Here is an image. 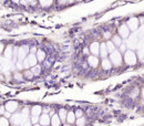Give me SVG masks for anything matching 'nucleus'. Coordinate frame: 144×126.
Masks as SVG:
<instances>
[{
    "instance_id": "f257e3e1",
    "label": "nucleus",
    "mask_w": 144,
    "mask_h": 126,
    "mask_svg": "<svg viewBox=\"0 0 144 126\" xmlns=\"http://www.w3.org/2000/svg\"><path fill=\"white\" fill-rule=\"evenodd\" d=\"M37 61H38V59H37L36 55L30 53V54L23 60L24 69H29V68H31V67L33 68L34 65H37Z\"/></svg>"
},
{
    "instance_id": "f03ea898",
    "label": "nucleus",
    "mask_w": 144,
    "mask_h": 126,
    "mask_svg": "<svg viewBox=\"0 0 144 126\" xmlns=\"http://www.w3.org/2000/svg\"><path fill=\"white\" fill-rule=\"evenodd\" d=\"M28 52H29V47L28 45H21L18 50V60L23 61L27 57H28Z\"/></svg>"
},
{
    "instance_id": "7ed1b4c3",
    "label": "nucleus",
    "mask_w": 144,
    "mask_h": 126,
    "mask_svg": "<svg viewBox=\"0 0 144 126\" xmlns=\"http://www.w3.org/2000/svg\"><path fill=\"white\" fill-rule=\"evenodd\" d=\"M110 60L113 64L115 65H120L121 61H122V58H121V54L119 51H113L112 53L110 54Z\"/></svg>"
},
{
    "instance_id": "20e7f679",
    "label": "nucleus",
    "mask_w": 144,
    "mask_h": 126,
    "mask_svg": "<svg viewBox=\"0 0 144 126\" xmlns=\"http://www.w3.org/2000/svg\"><path fill=\"white\" fill-rule=\"evenodd\" d=\"M11 124L12 125H23V119H22L21 113H17L11 116Z\"/></svg>"
},
{
    "instance_id": "39448f33",
    "label": "nucleus",
    "mask_w": 144,
    "mask_h": 126,
    "mask_svg": "<svg viewBox=\"0 0 144 126\" xmlns=\"http://www.w3.org/2000/svg\"><path fill=\"white\" fill-rule=\"evenodd\" d=\"M125 62H126L127 64H130V65L135 64V62H136V58H135V54L132 52V51H130V52L125 53Z\"/></svg>"
},
{
    "instance_id": "423d86ee",
    "label": "nucleus",
    "mask_w": 144,
    "mask_h": 126,
    "mask_svg": "<svg viewBox=\"0 0 144 126\" xmlns=\"http://www.w3.org/2000/svg\"><path fill=\"white\" fill-rule=\"evenodd\" d=\"M6 109H7V112H10V113H13L17 111L18 108V103L16 101H9L7 104L5 105Z\"/></svg>"
},
{
    "instance_id": "0eeeda50",
    "label": "nucleus",
    "mask_w": 144,
    "mask_h": 126,
    "mask_svg": "<svg viewBox=\"0 0 144 126\" xmlns=\"http://www.w3.org/2000/svg\"><path fill=\"white\" fill-rule=\"evenodd\" d=\"M119 33H120V36H121V38H126L127 36H129V33H130V29L127 28L126 26H121L120 28H119Z\"/></svg>"
},
{
    "instance_id": "6e6552de",
    "label": "nucleus",
    "mask_w": 144,
    "mask_h": 126,
    "mask_svg": "<svg viewBox=\"0 0 144 126\" xmlns=\"http://www.w3.org/2000/svg\"><path fill=\"white\" fill-rule=\"evenodd\" d=\"M90 51H91L92 54H94L96 57V55L100 53V44H99L98 42H93L90 45Z\"/></svg>"
},
{
    "instance_id": "1a4fd4ad",
    "label": "nucleus",
    "mask_w": 144,
    "mask_h": 126,
    "mask_svg": "<svg viewBox=\"0 0 144 126\" xmlns=\"http://www.w3.org/2000/svg\"><path fill=\"white\" fill-rule=\"evenodd\" d=\"M88 63H89L90 67L96 68L98 67V64H99V60H98V58H96L95 55H91V57L88 58Z\"/></svg>"
},
{
    "instance_id": "9d476101",
    "label": "nucleus",
    "mask_w": 144,
    "mask_h": 126,
    "mask_svg": "<svg viewBox=\"0 0 144 126\" xmlns=\"http://www.w3.org/2000/svg\"><path fill=\"white\" fill-rule=\"evenodd\" d=\"M39 122H40L41 125H49V123L51 121H50V117H49L48 114H43L39 117Z\"/></svg>"
},
{
    "instance_id": "9b49d317",
    "label": "nucleus",
    "mask_w": 144,
    "mask_h": 126,
    "mask_svg": "<svg viewBox=\"0 0 144 126\" xmlns=\"http://www.w3.org/2000/svg\"><path fill=\"white\" fill-rule=\"evenodd\" d=\"M127 26H129V28L131 29V30L134 31L135 29L137 28V26H139V20L135 19V18H133V19H130L129 22H127Z\"/></svg>"
},
{
    "instance_id": "f8f14e48",
    "label": "nucleus",
    "mask_w": 144,
    "mask_h": 126,
    "mask_svg": "<svg viewBox=\"0 0 144 126\" xmlns=\"http://www.w3.org/2000/svg\"><path fill=\"white\" fill-rule=\"evenodd\" d=\"M12 52H13V49H12L11 45H8L7 48H6L5 52H3V57L6 58V59L10 60L12 58Z\"/></svg>"
},
{
    "instance_id": "ddd939ff",
    "label": "nucleus",
    "mask_w": 144,
    "mask_h": 126,
    "mask_svg": "<svg viewBox=\"0 0 144 126\" xmlns=\"http://www.w3.org/2000/svg\"><path fill=\"white\" fill-rule=\"evenodd\" d=\"M100 55L103 59H105L108 55V49H106V43H102L100 44Z\"/></svg>"
},
{
    "instance_id": "4468645a",
    "label": "nucleus",
    "mask_w": 144,
    "mask_h": 126,
    "mask_svg": "<svg viewBox=\"0 0 144 126\" xmlns=\"http://www.w3.org/2000/svg\"><path fill=\"white\" fill-rule=\"evenodd\" d=\"M60 123H61V119H60V117H59V115L54 114L52 116V118H51V124H52L53 126H60Z\"/></svg>"
},
{
    "instance_id": "2eb2a0df",
    "label": "nucleus",
    "mask_w": 144,
    "mask_h": 126,
    "mask_svg": "<svg viewBox=\"0 0 144 126\" xmlns=\"http://www.w3.org/2000/svg\"><path fill=\"white\" fill-rule=\"evenodd\" d=\"M37 59H38L39 62L44 61V59H46V52L43 50H38L37 51Z\"/></svg>"
},
{
    "instance_id": "dca6fc26",
    "label": "nucleus",
    "mask_w": 144,
    "mask_h": 126,
    "mask_svg": "<svg viewBox=\"0 0 144 126\" xmlns=\"http://www.w3.org/2000/svg\"><path fill=\"white\" fill-rule=\"evenodd\" d=\"M41 111H42V108H41V106H33L31 109V115L32 116H39L41 113Z\"/></svg>"
},
{
    "instance_id": "f3484780",
    "label": "nucleus",
    "mask_w": 144,
    "mask_h": 126,
    "mask_svg": "<svg viewBox=\"0 0 144 126\" xmlns=\"http://www.w3.org/2000/svg\"><path fill=\"white\" fill-rule=\"evenodd\" d=\"M111 67H112V62H111L110 60L104 59L103 61H102V68H103L104 70H110Z\"/></svg>"
},
{
    "instance_id": "a211bd4d",
    "label": "nucleus",
    "mask_w": 144,
    "mask_h": 126,
    "mask_svg": "<svg viewBox=\"0 0 144 126\" xmlns=\"http://www.w3.org/2000/svg\"><path fill=\"white\" fill-rule=\"evenodd\" d=\"M21 115H22V119H23V124H24L28 121V117H29V108L28 107H24V108L22 109Z\"/></svg>"
},
{
    "instance_id": "6ab92c4d",
    "label": "nucleus",
    "mask_w": 144,
    "mask_h": 126,
    "mask_svg": "<svg viewBox=\"0 0 144 126\" xmlns=\"http://www.w3.org/2000/svg\"><path fill=\"white\" fill-rule=\"evenodd\" d=\"M59 117H60V119L61 121H65L67 119V115H68V113H67V111H65L64 108H61L60 111H59Z\"/></svg>"
},
{
    "instance_id": "aec40b11",
    "label": "nucleus",
    "mask_w": 144,
    "mask_h": 126,
    "mask_svg": "<svg viewBox=\"0 0 144 126\" xmlns=\"http://www.w3.org/2000/svg\"><path fill=\"white\" fill-rule=\"evenodd\" d=\"M75 114L73 112H69L68 113V115H67V121L69 122V123H74V121H75Z\"/></svg>"
},
{
    "instance_id": "412c9836",
    "label": "nucleus",
    "mask_w": 144,
    "mask_h": 126,
    "mask_svg": "<svg viewBox=\"0 0 144 126\" xmlns=\"http://www.w3.org/2000/svg\"><path fill=\"white\" fill-rule=\"evenodd\" d=\"M106 49H108V52H110V53H112L113 51H115L114 43H113L112 41H109V42L106 43Z\"/></svg>"
},
{
    "instance_id": "4be33fe9",
    "label": "nucleus",
    "mask_w": 144,
    "mask_h": 126,
    "mask_svg": "<svg viewBox=\"0 0 144 126\" xmlns=\"http://www.w3.org/2000/svg\"><path fill=\"white\" fill-rule=\"evenodd\" d=\"M31 71H32V73H33V75H39V74L41 73V67L40 65H34Z\"/></svg>"
},
{
    "instance_id": "5701e85b",
    "label": "nucleus",
    "mask_w": 144,
    "mask_h": 126,
    "mask_svg": "<svg viewBox=\"0 0 144 126\" xmlns=\"http://www.w3.org/2000/svg\"><path fill=\"white\" fill-rule=\"evenodd\" d=\"M52 1L53 0H39V2H40V5L42 7H49V6H51Z\"/></svg>"
},
{
    "instance_id": "b1692460",
    "label": "nucleus",
    "mask_w": 144,
    "mask_h": 126,
    "mask_svg": "<svg viewBox=\"0 0 144 126\" xmlns=\"http://www.w3.org/2000/svg\"><path fill=\"white\" fill-rule=\"evenodd\" d=\"M0 126H9L8 118H6V117H0Z\"/></svg>"
},
{
    "instance_id": "393cba45",
    "label": "nucleus",
    "mask_w": 144,
    "mask_h": 126,
    "mask_svg": "<svg viewBox=\"0 0 144 126\" xmlns=\"http://www.w3.org/2000/svg\"><path fill=\"white\" fill-rule=\"evenodd\" d=\"M112 42L114 43V45H119V47H120V45H121V37L115 36L114 38H113Z\"/></svg>"
},
{
    "instance_id": "a878e982",
    "label": "nucleus",
    "mask_w": 144,
    "mask_h": 126,
    "mask_svg": "<svg viewBox=\"0 0 144 126\" xmlns=\"http://www.w3.org/2000/svg\"><path fill=\"white\" fill-rule=\"evenodd\" d=\"M16 68H17L18 70H22L24 68L23 65V61H20V60H18L17 63H16Z\"/></svg>"
},
{
    "instance_id": "bb28decb",
    "label": "nucleus",
    "mask_w": 144,
    "mask_h": 126,
    "mask_svg": "<svg viewBox=\"0 0 144 126\" xmlns=\"http://www.w3.org/2000/svg\"><path fill=\"white\" fill-rule=\"evenodd\" d=\"M84 124H85V118H84V117H80V118L77 121L78 126H83Z\"/></svg>"
},
{
    "instance_id": "cd10ccee",
    "label": "nucleus",
    "mask_w": 144,
    "mask_h": 126,
    "mask_svg": "<svg viewBox=\"0 0 144 126\" xmlns=\"http://www.w3.org/2000/svg\"><path fill=\"white\" fill-rule=\"evenodd\" d=\"M13 78L16 81H22V75L21 73H14L13 74Z\"/></svg>"
},
{
    "instance_id": "c85d7f7f",
    "label": "nucleus",
    "mask_w": 144,
    "mask_h": 126,
    "mask_svg": "<svg viewBox=\"0 0 144 126\" xmlns=\"http://www.w3.org/2000/svg\"><path fill=\"white\" fill-rule=\"evenodd\" d=\"M24 75H26L27 78H33V73H32V71H26L24 72Z\"/></svg>"
},
{
    "instance_id": "c756f323",
    "label": "nucleus",
    "mask_w": 144,
    "mask_h": 126,
    "mask_svg": "<svg viewBox=\"0 0 144 126\" xmlns=\"http://www.w3.org/2000/svg\"><path fill=\"white\" fill-rule=\"evenodd\" d=\"M74 114H75V116H77L78 118H80V117H82V115H83V112H82L81 109H77Z\"/></svg>"
},
{
    "instance_id": "7c9ffc66",
    "label": "nucleus",
    "mask_w": 144,
    "mask_h": 126,
    "mask_svg": "<svg viewBox=\"0 0 144 126\" xmlns=\"http://www.w3.org/2000/svg\"><path fill=\"white\" fill-rule=\"evenodd\" d=\"M31 121H32V123L36 124L39 121V116H31Z\"/></svg>"
},
{
    "instance_id": "2f4dec72",
    "label": "nucleus",
    "mask_w": 144,
    "mask_h": 126,
    "mask_svg": "<svg viewBox=\"0 0 144 126\" xmlns=\"http://www.w3.org/2000/svg\"><path fill=\"white\" fill-rule=\"evenodd\" d=\"M103 37H104L105 39H109V38L111 37V33L109 32V31H106V32H104V33H103Z\"/></svg>"
},
{
    "instance_id": "473e14b6",
    "label": "nucleus",
    "mask_w": 144,
    "mask_h": 126,
    "mask_svg": "<svg viewBox=\"0 0 144 126\" xmlns=\"http://www.w3.org/2000/svg\"><path fill=\"white\" fill-rule=\"evenodd\" d=\"M44 67H46L47 69L51 67V62H50V60H49V61H46V62H44Z\"/></svg>"
},
{
    "instance_id": "72a5a7b5",
    "label": "nucleus",
    "mask_w": 144,
    "mask_h": 126,
    "mask_svg": "<svg viewBox=\"0 0 144 126\" xmlns=\"http://www.w3.org/2000/svg\"><path fill=\"white\" fill-rule=\"evenodd\" d=\"M139 53H140V58H141V59H143V53H144V50H143V49H140V50H139Z\"/></svg>"
},
{
    "instance_id": "f704fd0d",
    "label": "nucleus",
    "mask_w": 144,
    "mask_h": 126,
    "mask_svg": "<svg viewBox=\"0 0 144 126\" xmlns=\"http://www.w3.org/2000/svg\"><path fill=\"white\" fill-rule=\"evenodd\" d=\"M5 111H6V107H3V106H0V114H5Z\"/></svg>"
},
{
    "instance_id": "c9c22d12",
    "label": "nucleus",
    "mask_w": 144,
    "mask_h": 126,
    "mask_svg": "<svg viewBox=\"0 0 144 126\" xmlns=\"http://www.w3.org/2000/svg\"><path fill=\"white\" fill-rule=\"evenodd\" d=\"M3 115H5L6 118H9V117H11V115H10V112H6Z\"/></svg>"
},
{
    "instance_id": "e433bc0d",
    "label": "nucleus",
    "mask_w": 144,
    "mask_h": 126,
    "mask_svg": "<svg viewBox=\"0 0 144 126\" xmlns=\"http://www.w3.org/2000/svg\"><path fill=\"white\" fill-rule=\"evenodd\" d=\"M120 50L122 51V52H124V51H125V45L124 44H121L120 45Z\"/></svg>"
},
{
    "instance_id": "4c0bfd02",
    "label": "nucleus",
    "mask_w": 144,
    "mask_h": 126,
    "mask_svg": "<svg viewBox=\"0 0 144 126\" xmlns=\"http://www.w3.org/2000/svg\"><path fill=\"white\" fill-rule=\"evenodd\" d=\"M23 126H31V122H29V121H27L26 123L23 124Z\"/></svg>"
},
{
    "instance_id": "58836bf2",
    "label": "nucleus",
    "mask_w": 144,
    "mask_h": 126,
    "mask_svg": "<svg viewBox=\"0 0 144 126\" xmlns=\"http://www.w3.org/2000/svg\"><path fill=\"white\" fill-rule=\"evenodd\" d=\"M83 53H84V54H89V49H84V50H83Z\"/></svg>"
},
{
    "instance_id": "ea45409f",
    "label": "nucleus",
    "mask_w": 144,
    "mask_h": 126,
    "mask_svg": "<svg viewBox=\"0 0 144 126\" xmlns=\"http://www.w3.org/2000/svg\"><path fill=\"white\" fill-rule=\"evenodd\" d=\"M20 2H21L22 5H27V3H28V1H27V0H20Z\"/></svg>"
},
{
    "instance_id": "a19ab883",
    "label": "nucleus",
    "mask_w": 144,
    "mask_h": 126,
    "mask_svg": "<svg viewBox=\"0 0 144 126\" xmlns=\"http://www.w3.org/2000/svg\"><path fill=\"white\" fill-rule=\"evenodd\" d=\"M30 51H31V53H32V54H33V53H36V52H37L36 48H31V50H30Z\"/></svg>"
},
{
    "instance_id": "79ce46f5",
    "label": "nucleus",
    "mask_w": 144,
    "mask_h": 126,
    "mask_svg": "<svg viewBox=\"0 0 144 126\" xmlns=\"http://www.w3.org/2000/svg\"><path fill=\"white\" fill-rule=\"evenodd\" d=\"M2 50H3V44L0 43V52H2Z\"/></svg>"
},
{
    "instance_id": "37998d69",
    "label": "nucleus",
    "mask_w": 144,
    "mask_h": 126,
    "mask_svg": "<svg viewBox=\"0 0 144 126\" xmlns=\"http://www.w3.org/2000/svg\"><path fill=\"white\" fill-rule=\"evenodd\" d=\"M58 1H59L60 3H64L65 1H68V0H58Z\"/></svg>"
},
{
    "instance_id": "c03bdc74",
    "label": "nucleus",
    "mask_w": 144,
    "mask_h": 126,
    "mask_svg": "<svg viewBox=\"0 0 144 126\" xmlns=\"http://www.w3.org/2000/svg\"><path fill=\"white\" fill-rule=\"evenodd\" d=\"M12 1H13L14 3H18V2H19V1H20V0H12Z\"/></svg>"
},
{
    "instance_id": "a18cd8bd",
    "label": "nucleus",
    "mask_w": 144,
    "mask_h": 126,
    "mask_svg": "<svg viewBox=\"0 0 144 126\" xmlns=\"http://www.w3.org/2000/svg\"><path fill=\"white\" fill-rule=\"evenodd\" d=\"M28 2H32V1H34V0H27Z\"/></svg>"
},
{
    "instance_id": "49530a36",
    "label": "nucleus",
    "mask_w": 144,
    "mask_h": 126,
    "mask_svg": "<svg viewBox=\"0 0 144 126\" xmlns=\"http://www.w3.org/2000/svg\"><path fill=\"white\" fill-rule=\"evenodd\" d=\"M68 1H69V2H72V1H73V0H68Z\"/></svg>"
},
{
    "instance_id": "de8ad7c7",
    "label": "nucleus",
    "mask_w": 144,
    "mask_h": 126,
    "mask_svg": "<svg viewBox=\"0 0 144 126\" xmlns=\"http://www.w3.org/2000/svg\"><path fill=\"white\" fill-rule=\"evenodd\" d=\"M34 126H40V125H38V124H36V125H34Z\"/></svg>"
},
{
    "instance_id": "09e8293b",
    "label": "nucleus",
    "mask_w": 144,
    "mask_h": 126,
    "mask_svg": "<svg viewBox=\"0 0 144 126\" xmlns=\"http://www.w3.org/2000/svg\"><path fill=\"white\" fill-rule=\"evenodd\" d=\"M143 96H144V90H143Z\"/></svg>"
},
{
    "instance_id": "8fccbe9b",
    "label": "nucleus",
    "mask_w": 144,
    "mask_h": 126,
    "mask_svg": "<svg viewBox=\"0 0 144 126\" xmlns=\"http://www.w3.org/2000/svg\"><path fill=\"white\" fill-rule=\"evenodd\" d=\"M42 126H48V125H42Z\"/></svg>"
},
{
    "instance_id": "3c124183",
    "label": "nucleus",
    "mask_w": 144,
    "mask_h": 126,
    "mask_svg": "<svg viewBox=\"0 0 144 126\" xmlns=\"http://www.w3.org/2000/svg\"><path fill=\"white\" fill-rule=\"evenodd\" d=\"M64 126H69V125H64Z\"/></svg>"
},
{
    "instance_id": "603ef678",
    "label": "nucleus",
    "mask_w": 144,
    "mask_h": 126,
    "mask_svg": "<svg viewBox=\"0 0 144 126\" xmlns=\"http://www.w3.org/2000/svg\"><path fill=\"white\" fill-rule=\"evenodd\" d=\"M78 1H80V0H78Z\"/></svg>"
}]
</instances>
